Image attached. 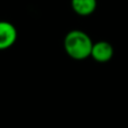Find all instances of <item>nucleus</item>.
<instances>
[{"instance_id": "obj_1", "label": "nucleus", "mask_w": 128, "mask_h": 128, "mask_svg": "<svg viewBox=\"0 0 128 128\" xmlns=\"http://www.w3.org/2000/svg\"><path fill=\"white\" fill-rule=\"evenodd\" d=\"M93 43L90 36L79 29L71 30L64 38V48L70 58L74 60H84L91 56Z\"/></svg>"}, {"instance_id": "obj_2", "label": "nucleus", "mask_w": 128, "mask_h": 128, "mask_svg": "<svg viewBox=\"0 0 128 128\" xmlns=\"http://www.w3.org/2000/svg\"><path fill=\"white\" fill-rule=\"evenodd\" d=\"M17 29L11 22L0 20V51L11 47L17 40Z\"/></svg>"}, {"instance_id": "obj_3", "label": "nucleus", "mask_w": 128, "mask_h": 128, "mask_svg": "<svg viewBox=\"0 0 128 128\" xmlns=\"http://www.w3.org/2000/svg\"><path fill=\"white\" fill-rule=\"evenodd\" d=\"M114 56V47L109 42L100 40L93 43L91 50V58L99 63H106L110 61Z\"/></svg>"}, {"instance_id": "obj_4", "label": "nucleus", "mask_w": 128, "mask_h": 128, "mask_svg": "<svg viewBox=\"0 0 128 128\" xmlns=\"http://www.w3.org/2000/svg\"><path fill=\"white\" fill-rule=\"evenodd\" d=\"M71 6L75 14L80 16H89L94 12L97 0H71Z\"/></svg>"}]
</instances>
